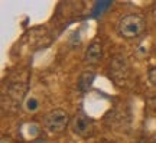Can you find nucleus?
Instances as JSON below:
<instances>
[{
  "label": "nucleus",
  "instance_id": "obj_9",
  "mask_svg": "<svg viewBox=\"0 0 156 143\" xmlns=\"http://www.w3.org/2000/svg\"><path fill=\"white\" fill-rule=\"evenodd\" d=\"M149 81L156 87V66L152 68L151 71H149Z\"/></svg>",
  "mask_w": 156,
  "mask_h": 143
},
{
  "label": "nucleus",
  "instance_id": "obj_7",
  "mask_svg": "<svg viewBox=\"0 0 156 143\" xmlns=\"http://www.w3.org/2000/svg\"><path fill=\"white\" fill-rule=\"evenodd\" d=\"M113 6V2H110V0H104V2H97L94 5V9H93V15H91V17H98L101 16L104 12L107 10V9H110Z\"/></svg>",
  "mask_w": 156,
  "mask_h": 143
},
{
  "label": "nucleus",
  "instance_id": "obj_5",
  "mask_svg": "<svg viewBox=\"0 0 156 143\" xmlns=\"http://www.w3.org/2000/svg\"><path fill=\"white\" fill-rule=\"evenodd\" d=\"M101 55H103L101 44L100 42H93V44L88 46L87 52H85V61H87L88 64H97V62L101 59Z\"/></svg>",
  "mask_w": 156,
  "mask_h": 143
},
{
  "label": "nucleus",
  "instance_id": "obj_10",
  "mask_svg": "<svg viewBox=\"0 0 156 143\" xmlns=\"http://www.w3.org/2000/svg\"><path fill=\"white\" fill-rule=\"evenodd\" d=\"M0 143H12V142H10V139L9 138H2V142Z\"/></svg>",
  "mask_w": 156,
  "mask_h": 143
},
{
  "label": "nucleus",
  "instance_id": "obj_4",
  "mask_svg": "<svg viewBox=\"0 0 156 143\" xmlns=\"http://www.w3.org/2000/svg\"><path fill=\"white\" fill-rule=\"evenodd\" d=\"M110 72H112V75L114 77V80H117V81L124 80L126 75H127V64H126V59L123 56H116L112 62Z\"/></svg>",
  "mask_w": 156,
  "mask_h": 143
},
{
  "label": "nucleus",
  "instance_id": "obj_1",
  "mask_svg": "<svg viewBox=\"0 0 156 143\" xmlns=\"http://www.w3.org/2000/svg\"><path fill=\"white\" fill-rule=\"evenodd\" d=\"M145 19L139 15H126L117 23V32L122 38L132 39L145 30Z\"/></svg>",
  "mask_w": 156,
  "mask_h": 143
},
{
  "label": "nucleus",
  "instance_id": "obj_8",
  "mask_svg": "<svg viewBox=\"0 0 156 143\" xmlns=\"http://www.w3.org/2000/svg\"><path fill=\"white\" fill-rule=\"evenodd\" d=\"M36 109H38V100L29 98L28 101H26V110L28 111H35Z\"/></svg>",
  "mask_w": 156,
  "mask_h": 143
},
{
  "label": "nucleus",
  "instance_id": "obj_3",
  "mask_svg": "<svg viewBox=\"0 0 156 143\" xmlns=\"http://www.w3.org/2000/svg\"><path fill=\"white\" fill-rule=\"evenodd\" d=\"M73 130H74V133H77L78 136H81V138H88V136L93 134L94 121L91 120L87 114L80 113L73 120Z\"/></svg>",
  "mask_w": 156,
  "mask_h": 143
},
{
  "label": "nucleus",
  "instance_id": "obj_2",
  "mask_svg": "<svg viewBox=\"0 0 156 143\" xmlns=\"http://www.w3.org/2000/svg\"><path fill=\"white\" fill-rule=\"evenodd\" d=\"M69 117L64 110H52L45 116L44 124L51 133H59L67 127Z\"/></svg>",
  "mask_w": 156,
  "mask_h": 143
},
{
  "label": "nucleus",
  "instance_id": "obj_11",
  "mask_svg": "<svg viewBox=\"0 0 156 143\" xmlns=\"http://www.w3.org/2000/svg\"><path fill=\"white\" fill-rule=\"evenodd\" d=\"M155 19H156V9H155Z\"/></svg>",
  "mask_w": 156,
  "mask_h": 143
},
{
  "label": "nucleus",
  "instance_id": "obj_6",
  "mask_svg": "<svg viewBox=\"0 0 156 143\" xmlns=\"http://www.w3.org/2000/svg\"><path fill=\"white\" fill-rule=\"evenodd\" d=\"M95 75L93 72H84L83 75L80 77V81H78V88H80V91H83V93H87L91 87V84L94 81Z\"/></svg>",
  "mask_w": 156,
  "mask_h": 143
}]
</instances>
